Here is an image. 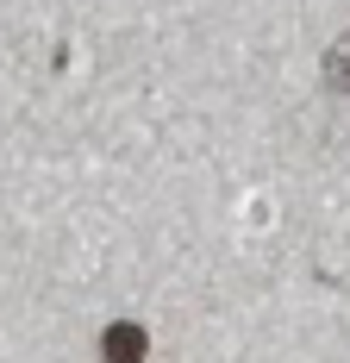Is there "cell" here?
I'll list each match as a JSON object with an SVG mask.
<instances>
[{
    "label": "cell",
    "instance_id": "obj_1",
    "mask_svg": "<svg viewBox=\"0 0 350 363\" xmlns=\"http://www.w3.org/2000/svg\"><path fill=\"white\" fill-rule=\"evenodd\" d=\"M150 351V338H144V326H113L101 338V357H113V363H132V357H144Z\"/></svg>",
    "mask_w": 350,
    "mask_h": 363
},
{
    "label": "cell",
    "instance_id": "obj_2",
    "mask_svg": "<svg viewBox=\"0 0 350 363\" xmlns=\"http://www.w3.org/2000/svg\"><path fill=\"white\" fill-rule=\"evenodd\" d=\"M325 82H332V88H350V38L325 50Z\"/></svg>",
    "mask_w": 350,
    "mask_h": 363
}]
</instances>
